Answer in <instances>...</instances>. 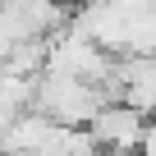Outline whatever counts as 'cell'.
<instances>
[{"instance_id": "cell-1", "label": "cell", "mask_w": 156, "mask_h": 156, "mask_svg": "<svg viewBox=\"0 0 156 156\" xmlns=\"http://www.w3.org/2000/svg\"><path fill=\"white\" fill-rule=\"evenodd\" d=\"M115 97L97 83H78V78H55V73H41L37 78V106L46 119L55 124H69V129H92V119L110 106Z\"/></svg>"}, {"instance_id": "cell-2", "label": "cell", "mask_w": 156, "mask_h": 156, "mask_svg": "<svg viewBox=\"0 0 156 156\" xmlns=\"http://www.w3.org/2000/svg\"><path fill=\"white\" fill-rule=\"evenodd\" d=\"M46 73L55 78H78V83H97L110 92V78H115V55L101 51L87 32H78L73 23L64 32L51 37V51H46Z\"/></svg>"}, {"instance_id": "cell-3", "label": "cell", "mask_w": 156, "mask_h": 156, "mask_svg": "<svg viewBox=\"0 0 156 156\" xmlns=\"http://www.w3.org/2000/svg\"><path fill=\"white\" fill-rule=\"evenodd\" d=\"M147 115H138L133 106H119V101H110L97 119H92V138H97V147L101 151H142V138H147Z\"/></svg>"}, {"instance_id": "cell-4", "label": "cell", "mask_w": 156, "mask_h": 156, "mask_svg": "<svg viewBox=\"0 0 156 156\" xmlns=\"http://www.w3.org/2000/svg\"><path fill=\"white\" fill-rule=\"evenodd\" d=\"M142 156H156V119L147 124V138H142Z\"/></svg>"}, {"instance_id": "cell-5", "label": "cell", "mask_w": 156, "mask_h": 156, "mask_svg": "<svg viewBox=\"0 0 156 156\" xmlns=\"http://www.w3.org/2000/svg\"><path fill=\"white\" fill-rule=\"evenodd\" d=\"M106 156H142V151H106Z\"/></svg>"}]
</instances>
